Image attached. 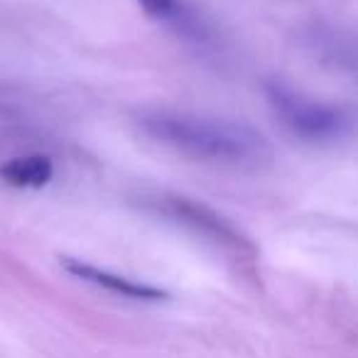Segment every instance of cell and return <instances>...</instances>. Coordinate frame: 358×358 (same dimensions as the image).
<instances>
[{
  "label": "cell",
  "instance_id": "obj_1",
  "mask_svg": "<svg viewBox=\"0 0 358 358\" xmlns=\"http://www.w3.org/2000/svg\"><path fill=\"white\" fill-rule=\"evenodd\" d=\"M140 123L152 140L204 162L243 164L255 162L265 152L260 133H255L250 125L234 120L157 110L143 115Z\"/></svg>",
  "mask_w": 358,
  "mask_h": 358
},
{
  "label": "cell",
  "instance_id": "obj_2",
  "mask_svg": "<svg viewBox=\"0 0 358 358\" xmlns=\"http://www.w3.org/2000/svg\"><path fill=\"white\" fill-rule=\"evenodd\" d=\"M268 101L282 125L294 135V138L304 140V143H329L348 130V118L343 110L334 108V106L317 103L312 99L294 94V91L285 89V86H268Z\"/></svg>",
  "mask_w": 358,
  "mask_h": 358
},
{
  "label": "cell",
  "instance_id": "obj_3",
  "mask_svg": "<svg viewBox=\"0 0 358 358\" xmlns=\"http://www.w3.org/2000/svg\"><path fill=\"white\" fill-rule=\"evenodd\" d=\"M62 268L69 275H74V278L96 285V287H103V289H108V292H115V294H120V297H128V299H162L164 297L162 289L152 287V285L135 282V280L123 278V275H115V273H108V270L96 268V265L81 263L79 258H64L62 260Z\"/></svg>",
  "mask_w": 358,
  "mask_h": 358
},
{
  "label": "cell",
  "instance_id": "obj_4",
  "mask_svg": "<svg viewBox=\"0 0 358 358\" xmlns=\"http://www.w3.org/2000/svg\"><path fill=\"white\" fill-rule=\"evenodd\" d=\"M55 177V164L47 155H20L0 164V182L15 189H40Z\"/></svg>",
  "mask_w": 358,
  "mask_h": 358
},
{
  "label": "cell",
  "instance_id": "obj_5",
  "mask_svg": "<svg viewBox=\"0 0 358 358\" xmlns=\"http://www.w3.org/2000/svg\"><path fill=\"white\" fill-rule=\"evenodd\" d=\"M162 211L167 216H172V219L182 221V224H192L196 231H201L206 236H214V238L221 241H236V234L221 221V216L211 214L201 204H194V201L187 199H167L162 201Z\"/></svg>",
  "mask_w": 358,
  "mask_h": 358
},
{
  "label": "cell",
  "instance_id": "obj_6",
  "mask_svg": "<svg viewBox=\"0 0 358 358\" xmlns=\"http://www.w3.org/2000/svg\"><path fill=\"white\" fill-rule=\"evenodd\" d=\"M138 3L155 17H167L174 13V0H138Z\"/></svg>",
  "mask_w": 358,
  "mask_h": 358
}]
</instances>
